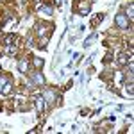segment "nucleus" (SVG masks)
Returning a JSON list of instances; mask_svg holds the SVG:
<instances>
[{
  "label": "nucleus",
  "mask_w": 134,
  "mask_h": 134,
  "mask_svg": "<svg viewBox=\"0 0 134 134\" xmlns=\"http://www.w3.org/2000/svg\"><path fill=\"white\" fill-rule=\"evenodd\" d=\"M90 0H77L75 2V9H77V13L81 14V16H86L88 13H90Z\"/></svg>",
  "instance_id": "1"
},
{
  "label": "nucleus",
  "mask_w": 134,
  "mask_h": 134,
  "mask_svg": "<svg viewBox=\"0 0 134 134\" xmlns=\"http://www.w3.org/2000/svg\"><path fill=\"white\" fill-rule=\"evenodd\" d=\"M11 86H13V82H11L9 77H0V95H9L11 93Z\"/></svg>",
  "instance_id": "2"
},
{
  "label": "nucleus",
  "mask_w": 134,
  "mask_h": 134,
  "mask_svg": "<svg viewBox=\"0 0 134 134\" xmlns=\"http://www.w3.org/2000/svg\"><path fill=\"white\" fill-rule=\"evenodd\" d=\"M114 21H116V25L120 29H129V18H127V14H124V13H118Z\"/></svg>",
  "instance_id": "3"
},
{
  "label": "nucleus",
  "mask_w": 134,
  "mask_h": 134,
  "mask_svg": "<svg viewBox=\"0 0 134 134\" xmlns=\"http://www.w3.org/2000/svg\"><path fill=\"white\" fill-rule=\"evenodd\" d=\"M31 84L32 86H43V84H45V77H43V73L40 72V70H36V72L32 73Z\"/></svg>",
  "instance_id": "4"
},
{
  "label": "nucleus",
  "mask_w": 134,
  "mask_h": 134,
  "mask_svg": "<svg viewBox=\"0 0 134 134\" xmlns=\"http://www.w3.org/2000/svg\"><path fill=\"white\" fill-rule=\"evenodd\" d=\"M50 31H52V25H48V23H36V32H38V36H43L45 32H47V36L50 34Z\"/></svg>",
  "instance_id": "5"
},
{
  "label": "nucleus",
  "mask_w": 134,
  "mask_h": 134,
  "mask_svg": "<svg viewBox=\"0 0 134 134\" xmlns=\"http://www.w3.org/2000/svg\"><path fill=\"white\" fill-rule=\"evenodd\" d=\"M34 102H36V109H38V113H43V111H45V107H47L43 95H38V97L34 98Z\"/></svg>",
  "instance_id": "6"
},
{
  "label": "nucleus",
  "mask_w": 134,
  "mask_h": 134,
  "mask_svg": "<svg viewBox=\"0 0 134 134\" xmlns=\"http://www.w3.org/2000/svg\"><path fill=\"white\" fill-rule=\"evenodd\" d=\"M129 61H132V59H131V55H127V54H122V55L118 57V64H120V66H127Z\"/></svg>",
  "instance_id": "7"
},
{
  "label": "nucleus",
  "mask_w": 134,
  "mask_h": 134,
  "mask_svg": "<svg viewBox=\"0 0 134 134\" xmlns=\"http://www.w3.org/2000/svg\"><path fill=\"white\" fill-rule=\"evenodd\" d=\"M14 41H16V36H14V34H7V36L4 38V45H5V47H9V45H13Z\"/></svg>",
  "instance_id": "8"
},
{
  "label": "nucleus",
  "mask_w": 134,
  "mask_h": 134,
  "mask_svg": "<svg viewBox=\"0 0 134 134\" xmlns=\"http://www.w3.org/2000/svg\"><path fill=\"white\" fill-rule=\"evenodd\" d=\"M38 13H41V14H52V7L50 5H40Z\"/></svg>",
  "instance_id": "9"
},
{
  "label": "nucleus",
  "mask_w": 134,
  "mask_h": 134,
  "mask_svg": "<svg viewBox=\"0 0 134 134\" xmlns=\"http://www.w3.org/2000/svg\"><path fill=\"white\" fill-rule=\"evenodd\" d=\"M18 70H20L21 73H27V59H21V61L18 63Z\"/></svg>",
  "instance_id": "10"
},
{
  "label": "nucleus",
  "mask_w": 134,
  "mask_h": 134,
  "mask_svg": "<svg viewBox=\"0 0 134 134\" xmlns=\"http://www.w3.org/2000/svg\"><path fill=\"white\" fill-rule=\"evenodd\" d=\"M132 13H134V4L131 2V4L127 5V18H132Z\"/></svg>",
  "instance_id": "11"
},
{
  "label": "nucleus",
  "mask_w": 134,
  "mask_h": 134,
  "mask_svg": "<svg viewBox=\"0 0 134 134\" xmlns=\"http://www.w3.org/2000/svg\"><path fill=\"white\" fill-rule=\"evenodd\" d=\"M95 38H97V32H95V34H91V36H90V38H88V40L84 41V47H90V45L95 41Z\"/></svg>",
  "instance_id": "12"
},
{
  "label": "nucleus",
  "mask_w": 134,
  "mask_h": 134,
  "mask_svg": "<svg viewBox=\"0 0 134 134\" xmlns=\"http://www.w3.org/2000/svg\"><path fill=\"white\" fill-rule=\"evenodd\" d=\"M34 66H36V70H40L43 66V59H40V57H34Z\"/></svg>",
  "instance_id": "13"
},
{
  "label": "nucleus",
  "mask_w": 134,
  "mask_h": 134,
  "mask_svg": "<svg viewBox=\"0 0 134 134\" xmlns=\"http://www.w3.org/2000/svg\"><path fill=\"white\" fill-rule=\"evenodd\" d=\"M102 20H104V14H98V16H97V18L91 21V25H93V27H97V25H98V23H100Z\"/></svg>",
  "instance_id": "14"
},
{
  "label": "nucleus",
  "mask_w": 134,
  "mask_h": 134,
  "mask_svg": "<svg viewBox=\"0 0 134 134\" xmlns=\"http://www.w3.org/2000/svg\"><path fill=\"white\" fill-rule=\"evenodd\" d=\"M9 20H11V13H7V14L4 16V21L0 23V27H4V25H5V23H7V21H9Z\"/></svg>",
  "instance_id": "15"
},
{
  "label": "nucleus",
  "mask_w": 134,
  "mask_h": 134,
  "mask_svg": "<svg viewBox=\"0 0 134 134\" xmlns=\"http://www.w3.org/2000/svg\"><path fill=\"white\" fill-rule=\"evenodd\" d=\"M125 88H127V93H129V95H132V82H127Z\"/></svg>",
  "instance_id": "16"
},
{
  "label": "nucleus",
  "mask_w": 134,
  "mask_h": 134,
  "mask_svg": "<svg viewBox=\"0 0 134 134\" xmlns=\"http://www.w3.org/2000/svg\"><path fill=\"white\" fill-rule=\"evenodd\" d=\"M111 59H113V55H111V54H107V55H105V59H104V61H105V63H109V61H111Z\"/></svg>",
  "instance_id": "17"
},
{
  "label": "nucleus",
  "mask_w": 134,
  "mask_h": 134,
  "mask_svg": "<svg viewBox=\"0 0 134 134\" xmlns=\"http://www.w3.org/2000/svg\"><path fill=\"white\" fill-rule=\"evenodd\" d=\"M55 2H57V5H61V0H55Z\"/></svg>",
  "instance_id": "18"
}]
</instances>
